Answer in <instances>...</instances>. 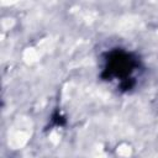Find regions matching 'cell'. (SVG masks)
<instances>
[{"label": "cell", "instance_id": "6da1fadb", "mask_svg": "<svg viewBox=\"0 0 158 158\" xmlns=\"http://www.w3.org/2000/svg\"><path fill=\"white\" fill-rule=\"evenodd\" d=\"M143 69V60L137 52L115 46L101 53L99 77L117 91L128 94L138 85Z\"/></svg>", "mask_w": 158, "mask_h": 158}]
</instances>
